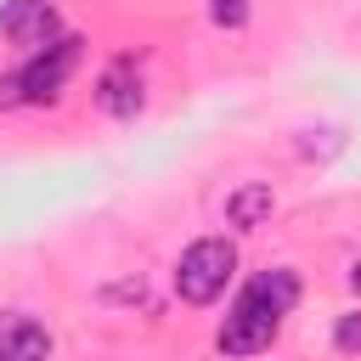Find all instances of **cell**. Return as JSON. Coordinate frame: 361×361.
Wrapping results in <instances>:
<instances>
[{
	"label": "cell",
	"mask_w": 361,
	"mask_h": 361,
	"mask_svg": "<svg viewBox=\"0 0 361 361\" xmlns=\"http://www.w3.org/2000/svg\"><path fill=\"white\" fill-rule=\"evenodd\" d=\"M293 305H299V276H293L288 265H265V271H254L248 288L237 293V305L226 310L220 333H214L220 355L243 361V355L271 350V338L282 333V316H288Z\"/></svg>",
	"instance_id": "cell-1"
},
{
	"label": "cell",
	"mask_w": 361,
	"mask_h": 361,
	"mask_svg": "<svg viewBox=\"0 0 361 361\" xmlns=\"http://www.w3.org/2000/svg\"><path fill=\"white\" fill-rule=\"evenodd\" d=\"M231 276H237V248L226 237H197L175 259V293L186 305H214Z\"/></svg>",
	"instance_id": "cell-2"
},
{
	"label": "cell",
	"mask_w": 361,
	"mask_h": 361,
	"mask_svg": "<svg viewBox=\"0 0 361 361\" xmlns=\"http://www.w3.org/2000/svg\"><path fill=\"white\" fill-rule=\"evenodd\" d=\"M79 56H85V39L79 34H62L56 45H45V51H34L28 56V68L17 73V96L23 102H56L62 90H68V79H73V68H79Z\"/></svg>",
	"instance_id": "cell-3"
},
{
	"label": "cell",
	"mask_w": 361,
	"mask_h": 361,
	"mask_svg": "<svg viewBox=\"0 0 361 361\" xmlns=\"http://www.w3.org/2000/svg\"><path fill=\"white\" fill-rule=\"evenodd\" d=\"M0 34L23 51H45L62 39V17L51 0H6L0 6Z\"/></svg>",
	"instance_id": "cell-4"
},
{
	"label": "cell",
	"mask_w": 361,
	"mask_h": 361,
	"mask_svg": "<svg viewBox=\"0 0 361 361\" xmlns=\"http://www.w3.org/2000/svg\"><path fill=\"white\" fill-rule=\"evenodd\" d=\"M141 68H135V56H118L102 79H96V107L102 113H113V118H135L141 113Z\"/></svg>",
	"instance_id": "cell-5"
},
{
	"label": "cell",
	"mask_w": 361,
	"mask_h": 361,
	"mask_svg": "<svg viewBox=\"0 0 361 361\" xmlns=\"http://www.w3.org/2000/svg\"><path fill=\"white\" fill-rule=\"evenodd\" d=\"M51 350H56V338L45 333V322H34L23 310L0 316V355H11V361H51Z\"/></svg>",
	"instance_id": "cell-6"
},
{
	"label": "cell",
	"mask_w": 361,
	"mask_h": 361,
	"mask_svg": "<svg viewBox=\"0 0 361 361\" xmlns=\"http://www.w3.org/2000/svg\"><path fill=\"white\" fill-rule=\"evenodd\" d=\"M271 209H276V192H271L265 180H243V186L226 197V220H231L237 231H259V226L271 220Z\"/></svg>",
	"instance_id": "cell-7"
},
{
	"label": "cell",
	"mask_w": 361,
	"mask_h": 361,
	"mask_svg": "<svg viewBox=\"0 0 361 361\" xmlns=\"http://www.w3.org/2000/svg\"><path fill=\"white\" fill-rule=\"evenodd\" d=\"M333 344H338L344 355H355V350H361V310H344V316L333 322Z\"/></svg>",
	"instance_id": "cell-8"
},
{
	"label": "cell",
	"mask_w": 361,
	"mask_h": 361,
	"mask_svg": "<svg viewBox=\"0 0 361 361\" xmlns=\"http://www.w3.org/2000/svg\"><path fill=\"white\" fill-rule=\"evenodd\" d=\"M209 17H214V28H243L248 23V0H209Z\"/></svg>",
	"instance_id": "cell-9"
},
{
	"label": "cell",
	"mask_w": 361,
	"mask_h": 361,
	"mask_svg": "<svg viewBox=\"0 0 361 361\" xmlns=\"http://www.w3.org/2000/svg\"><path fill=\"white\" fill-rule=\"evenodd\" d=\"M350 288H355V293H361V259H355V265H350Z\"/></svg>",
	"instance_id": "cell-10"
},
{
	"label": "cell",
	"mask_w": 361,
	"mask_h": 361,
	"mask_svg": "<svg viewBox=\"0 0 361 361\" xmlns=\"http://www.w3.org/2000/svg\"><path fill=\"white\" fill-rule=\"evenodd\" d=\"M0 361H11V355H0Z\"/></svg>",
	"instance_id": "cell-11"
}]
</instances>
